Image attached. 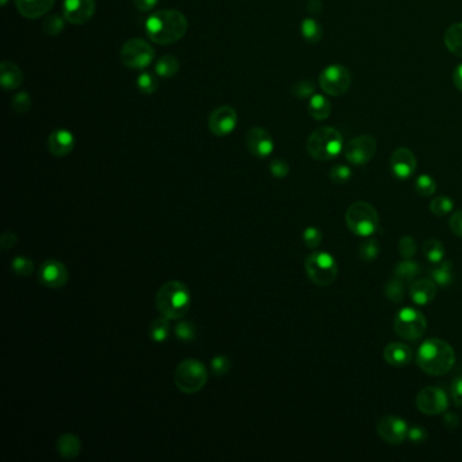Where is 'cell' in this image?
Segmentation results:
<instances>
[{
  "label": "cell",
  "mask_w": 462,
  "mask_h": 462,
  "mask_svg": "<svg viewBox=\"0 0 462 462\" xmlns=\"http://www.w3.org/2000/svg\"><path fill=\"white\" fill-rule=\"evenodd\" d=\"M423 254L431 263H439L443 260L445 247L437 239H429L423 244Z\"/></svg>",
  "instance_id": "d6a6232c"
},
{
  "label": "cell",
  "mask_w": 462,
  "mask_h": 462,
  "mask_svg": "<svg viewBox=\"0 0 462 462\" xmlns=\"http://www.w3.org/2000/svg\"><path fill=\"white\" fill-rule=\"evenodd\" d=\"M308 10H309L311 13H319V11L322 10V3H320V0H311V1L308 3Z\"/></svg>",
  "instance_id": "9f6ffc18"
},
{
  "label": "cell",
  "mask_w": 462,
  "mask_h": 462,
  "mask_svg": "<svg viewBox=\"0 0 462 462\" xmlns=\"http://www.w3.org/2000/svg\"><path fill=\"white\" fill-rule=\"evenodd\" d=\"M445 45L454 53L462 57V22L452 24L445 33Z\"/></svg>",
  "instance_id": "83f0119b"
},
{
  "label": "cell",
  "mask_w": 462,
  "mask_h": 462,
  "mask_svg": "<svg viewBox=\"0 0 462 462\" xmlns=\"http://www.w3.org/2000/svg\"><path fill=\"white\" fill-rule=\"evenodd\" d=\"M416 407L426 415H438L447 410L449 397L438 387H426L416 396Z\"/></svg>",
  "instance_id": "8fae6325"
},
{
  "label": "cell",
  "mask_w": 462,
  "mask_h": 462,
  "mask_svg": "<svg viewBox=\"0 0 462 462\" xmlns=\"http://www.w3.org/2000/svg\"><path fill=\"white\" fill-rule=\"evenodd\" d=\"M346 223L348 230L354 234L368 237L378 228V214L369 202L358 201L347 209Z\"/></svg>",
  "instance_id": "8992f818"
},
{
  "label": "cell",
  "mask_w": 462,
  "mask_h": 462,
  "mask_svg": "<svg viewBox=\"0 0 462 462\" xmlns=\"http://www.w3.org/2000/svg\"><path fill=\"white\" fill-rule=\"evenodd\" d=\"M352 177V171L348 165L345 164H336L329 171V179L336 185L347 184Z\"/></svg>",
  "instance_id": "ab89813d"
},
{
  "label": "cell",
  "mask_w": 462,
  "mask_h": 462,
  "mask_svg": "<svg viewBox=\"0 0 462 462\" xmlns=\"http://www.w3.org/2000/svg\"><path fill=\"white\" fill-rule=\"evenodd\" d=\"M210 365H211V371H213L214 375L224 377L231 370V359L225 355H216L211 359Z\"/></svg>",
  "instance_id": "b9f144b4"
},
{
  "label": "cell",
  "mask_w": 462,
  "mask_h": 462,
  "mask_svg": "<svg viewBox=\"0 0 462 462\" xmlns=\"http://www.w3.org/2000/svg\"><path fill=\"white\" fill-rule=\"evenodd\" d=\"M11 269L20 277H30L34 271V262L27 256H15L11 260Z\"/></svg>",
  "instance_id": "e575fe53"
},
{
  "label": "cell",
  "mask_w": 462,
  "mask_h": 462,
  "mask_svg": "<svg viewBox=\"0 0 462 462\" xmlns=\"http://www.w3.org/2000/svg\"><path fill=\"white\" fill-rule=\"evenodd\" d=\"M453 82H454V86L462 91V64H460L457 67V70H454V75H453Z\"/></svg>",
  "instance_id": "11a10c76"
},
{
  "label": "cell",
  "mask_w": 462,
  "mask_h": 462,
  "mask_svg": "<svg viewBox=\"0 0 462 462\" xmlns=\"http://www.w3.org/2000/svg\"><path fill=\"white\" fill-rule=\"evenodd\" d=\"M417 162L408 148H397L391 156V170L398 179H408L415 174Z\"/></svg>",
  "instance_id": "ac0fdd59"
},
{
  "label": "cell",
  "mask_w": 462,
  "mask_h": 462,
  "mask_svg": "<svg viewBox=\"0 0 462 462\" xmlns=\"http://www.w3.org/2000/svg\"><path fill=\"white\" fill-rule=\"evenodd\" d=\"M408 424L398 416H384L377 424L378 435L389 445H401L408 438Z\"/></svg>",
  "instance_id": "9a60e30c"
},
{
  "label": "cell",
  "mask_w": 462,
  "mask_h": 462,
  "mask_svg": "<svg viewBox=\"0 0 462 462\" xmlns=\"http://www.w3.org/2000/svg\"><path fill=\"white\" fill-rule=\"evenodd\" d=\"M171 320L165 316L156 318L152 323L149 324V338L155 343H164L171 332Z\"/></svg>",
  "instance_id": "484cf974"
},
{
  "label": "cell",
  "mask_w": 462,
  "mask_h": 462,
  "mask_svg": "<svg viewBox=\"0 0 462 462\" xmlns=\"http://www.w3.org/2000/svg\"><path fill=\"white\" fill-rule=\"evenodd\" d=\"M412 350L403 342H392L384 348V359L394 368H404L412 361Z\"/></svg>",
  "instance_id": "44dd1931"
},
{
  "label": "cell",
  "mask_w": 462,
  "mask_h": 462,
  "mask_svg": "<svg viewBox=\"0 0 462 462\" xmlns=\"http://www.w3.org/2000/svg\"><path fill=\"white\" fill-rule=\"evenodd\" d=\"M188 22L178 10H159L148 17L145 33L158 45H171L185 37Z\"/></svg>",
  "instance_id": "6da1fadb"
},
{
  "label": "cell",
  "mask_w": 462,
  "mask_h": 462,
  "mask_svg": "<svg viewBox=\"0 0 462 462\" xmlns=\"http://www.w3.org/2000/svg\"><path fill=\"white\" fill-rule=\"evenodd\" d=\"M56 0H15L17 10L27 20H38L49 13Z\"/></svg>",
  "instance_id": "7402d4cb"
},
{
  "label": "cell",
  "mask_w": 462,
  "mask_h": 462,
  "mask_svg": "<svg viewBox=\"0 0 462 462\" xmlns=\"http://www.w3.org/2000/svg\"><path fill=\"white\" fill-rule=\"evenodd\" d=\"M319 83L324 93L339 96L347 93L351 84V73L341 64H332L324 68L319 76Z\"/></svg>",
  "instance_id": "30bf717a"
},
{
  "label": "cell",
  "mask_w": 462,
  "mask_h": 462,
  "mask_svg": "<svg viewBox=\"0 0 462 462\" xmlns=\"http://www.w3.org/2000/svg\"><path fill=\"white\" fill-rule=\"evenodd\" d=\"M332 105L331 102L320 94H315L311 96L308 103V113L316 121H323L331 116Z\"/></svg>",
  "instance_id": "d4e9b609"
},
{
  "label": "cell",
  "mask_w": 462,
  "mask_h": 462,
  "mask_svg": "<svg viewBox=\"0 0 462 462\" xmlns=\"http://www.w3.org/2000/svg\"><path fill=\"white\" fill-rule=\"evenodd\" d=\"M56 450L60 457L66 460H73L79 457L82 452V440L75 434H63L56 440Z\"/></svg>",
  "instance_id": "cb8c5ba5"
},
{
  "label": "cell",
  "mask_w": 462,
  "mask_h": 462,
  "mask_svg": "<svg viewBox=\"0 0 462 462\" xmlns=\"http://www.w3.org/2000/svg\"><path fill=\"white\" fill-rule=\"evenodd\" d=\"M174 382L178 391L185 394H195L207 385L208 370L201 361L187 358L175 368Z\"/></svg>",
  "instance_id": "5b68a950"
},
{
  "label": "cell",
  "mask_w": 462,
  "mask_h": 462,
  "mask_svg": "<svg viewBox=\"0 0 462 462\" xmlns=\"http://www.w3.org/2000/svg\"><path fill=\"white\" fill-rule=\"evenodd\" d=\"M419 273H420V264L411 259H404L403 262L397 263V266L394 267V277L400 278L405 283L412 282Z\"/></svg>",
  "instance_id": "f546056e"
},
{
  "label": "cell",
  "mask_w": 462,
  "mask_h": 462,
  "mask_svg": "<svg viewBox=\"0 0 462 462\" xmlns=\"http://www.w3.org/2000/svg\"><path fill=\"white\" fill-rule=\"evenodd\" d=\"M443 423H445V426H446L447 430L453 431V430H456V429L459 427V424H460V417L456 415V414H453V412H447V414L445 415V417H443Z\"/></svg>",
  "instance_id": "db71d44e"
},
{
  "label": "cell",
  "mask_w": 462,
  "mask_h": 462,
  "mask_svg": "<svg viewBox=\"0 0 462 462\" xmlns=\"http://www.w3.org/2000/svg\"><path fill=\"white\" fill-rule=\"evenodd\" d=\"M11 107L13 110L17 113V114H24L30 110L31 107V96L27 93H18L14 98H13V102H11Z\"/></svg>",
  "instance_id": "7bdbcfd3"
},
{
  "label": "cell",
  "mask_w": 462,
  "mask_h": 462,
  "mask_svg": "<svg viewBox=\"0 0 462 462\" xmlns=\"http://www.w3.org/2000/svg\"><path fill=\"white\" fill-rule=\"evenodd\" d=\"M175 335L182 342H193L195 339V325L191 322H179L175 325Z\"/></svg>",
  "instance_id": "60d3db41"
},
{
  "label": "cell",
  "mask_w": 462,
  "mask_h": 462,
  "mask_svg": "<svg viewBox=\"0 0 462 462\" xmlns=\"http://www.w3.org/2000/svg\"><path fill=\"white\" fill-rule=\"evenodd\" d=\"M308 278L318 286H329L338 277V264L328 253H313L305 259Z\"/></svg>",
  "instance_id": "52a82bcc"
},
{
  "label": "cell",
  "mask_w": 462,
  "mask_h": 462,
  "mask_svg": "<svg viewBox=\"0 0 462 462\" xmlns=\"http://www.w3.org/2000/svg\"><path fill=\"white\" fill-rule=\"evenodd\" d=\"M270 172L274 178H278V179H283L288 177L289 171H290V167L286 161L283 159H274L273 162L270 163Z\"/></svg>",
  "instance_id": "7dc6e473"
},
{
  "label": "cell",
  "mask_w": 462,
  "mask_h": 462,
  "mask_svg": "<svg viewBox=\"0 0 462 462\" xmlns=\"http://www.w3.org/2000/svg\"><path fill=\"white\" fill-rule=\"evenodd\" d=\"M301 34L309 44H318L323 37V29L313 18H305L301 22Z\"/></svg>",
  "instance_id": "4dcf8cb0"
},
{
  "label": "cell",
  "mask_w": 462,
  "mask_h": 462,
  "mask_svg": "<svg viewBox=\"0 0 462 462\" xmlns=\"http://www.w3.org/2000/svg\"><path fill=\"white\" fill-rule=\"evenodd\" d=\"M343 149V136L341 132L331 126H322L316 129L308 139V154L320 162L335 159Z\"/></svg>",
  "instance_id": "277c9868"
},
{
  "label": "cell",
  "mask_w": 462,
  "mask_h": 462,
  "mask_svg": "<svg viewBox=\"0 0 462 462\" xmlns=\"http://www.w3.org/2000/svg\"><path fill=\"white\" fill-rule=\"evenodd\" d=\"M17 243H18V236L14 232H4L0 236V246L3 250H11L17 246Z\"/></svg>",
  "instance_id": "681fc988"
},
{
  "label": "cell",
  "mask_w": 462,
  "mask_h": 462,
  "mask_svg": "<svg viewBox=\"0 0 462 462\" xmlns=\"http://www.w3.org/2000/svg\"><path fill=\"white\" fill-rule=\"evenodd\" d=\"M453 208H454L453 200L446 195H439L437 198H434L430 204V210L435 216H446L453 210Z\"/></svg>",
  "instance_id": "f35d334b"
},
{
  "label": "cell",
  "mask_w": 462,
  "mask_h": 462,
  "mask_svg": "<svg viewBox=\"0 0 462 462\" xmlns=\"http://www.w3.org/2000/svg\"><path fill=\"white\" fill-rule=\"evenodd\" d=\"M377 152V141L369 135L358 136L345 147V156L354 165H365L374 158Z\"/></svg>",
  "instance_id": "7c38bea8"
},
{
  "label": "cell",
  "mask_w": 462,
  "mask_h": 462,
  "mask_svg": "<svg viewBox=\"0 0 462 462\" xmlns=\"http://www.w3.org/2000/svg\"><path fill=\"white\" fill-rule=\"evenodd\" d=\"M302 241L308 248H318L323 241V234L315 227H309L302 232Z\"/></svg>",
  "instance_id": "ee69618b"
},
{
  "label": "cell",
  "mask_w": 462,
  "mask_h": 462,
  "mask_svg": "<svg viewBox=\"0 0 462 462\" xmlns=\"http://www.w3.org/2000/svg\"><path fill=\"white\" fill-rule=\"evenodd\" d=\"M313 91H315V84L311 80H300L292 89V93L299 99L312 96Z\"/></svg>",
  "instance_id": "bcb514c9"
},
{
  "label": "cell",
  "mask_w": 462,
  "mask_h": 462,
  "mask_svg": "<svg viewBox=\"0 0 462 462\" xmlns=\"http://www.w3.org/2000/svg\"><path fill=\"white\" fill-rule=\"evenodd\" d=\"M358 254H359V258L364 262H373V260H375L378 258V255H380L378 241L375 239H369V240L364 241L359 246Z\"/></svg>",
  "instance_id": "8d00e7d4"
},
{
  "label": "cell",
  "mask_w": 462,
  "mask_h": 462,
  "mask_svg": "<svg viewBox=\"0 0 462 462\" xmlns=\"http://www.w3.org/2000/svg\"><path fill=\"white\" fill-rule=\"evenodd\" d=\"M430 274L438 286L447 288L453 282V263L450 260H445L437 267H433Z\"/></svg>",
  "instance_id": "f1b7e54d"
},
{
  "label": "cell",
  "mask_w": 462,
  "mask_h": 462,
  "mask_svg": "<svg viewBox=\"0 0 462 462\" xmlns=\"http://www.w3.org/2000/svg\"><path fill=\"white\" fill-rule=\"evenodd\" d=\"M419 368L424 373L439 377L447 374L456 364V354L453 347L442 339H429L423 342L416 355Z\"/></svg>",
  "instance_id": "7a4b0ae2"
},
{
  "label": "cell",
  "mask_w": 462,
  "mask_h": 462,
  "mask_svg": "<svg viewBox=\"0 0 462 462\" xmlns=\"http://www.w3.org/2000/svg\"><path fill=\"white\" fill-rule=\"evenodd\" d=\"M438 293V285L434 279L422 278L412 282L410 288V297L416 305H427L435 299Z\"/></svg>",
  "instance_id": "ffe728a7"
},
{
  "label": "cell",
  "mask_w": 462,
  "mask_h": 462,
  "mask_svg": "<svg viewBox=\"0 0 462 462\" xmlns=\"http://www.w3.org/2000/svg\"><path fill=\"white\" fill-rule=\"evenodd\" d=\"M449 227L454 234H457L462 239V210H459L452 214V217L449 220Z\"/></svg>",
  "instance_id": "816d5d0a"
},
{
  "label": "cell",
  "mask_w": 462,
  "mask_h": 462,
  "mask_svg": "<svg viewBox=\"0 0 462 462\" xmlns=\"http://www.w3.org/2000/svg\"><path fill=\"white\" fill-rule=\"evenodd\" d=\"M132 1H133L135 7L139 11H141V13H148V11H152L156 7V4H158L159 0H132Z\"/></svg>",
  "instance_id": "f5cc1de1"
},
{
  "label": "cell",
  "mask_w": 462,
  "mask_h": 462,
  "mask_svg": "<svg viewBox=\"0 0 462 462\" xmlns=\"http://www.w3.org/2000/svg\"><path fill=\"white\" fill-rule=\"evenodd\" d=\"M450 397L456 407H462V375H459L453 380L450 387Z\"/></svg>",
  "instance_id": "c3c4849f"
},
{
  "label": "cell",
  "mask_w": 462,
  "mask_h": 462,
  "mask_svg": "<svg viewBox=\"0 0 462 462\" xmlns=\"http://www.w3.org/2000/svg\"><path fill=\"white\" fill-rule=\"evenodd\" d=\"M393 327L400 338L405 341H417L427 329V320L422 312L414 308H403L394 316Z\"/></svg>",
  "instance_id": "9c48e42d"
},
{
  "label": "cell",
  "mask_w": 462,
  "mask_h": 462,
  "mask_svg": "<svg viewBox=\"0 0 462 462\" xmlns=\"http://www.w3.org/2000/svg\"><path fill=\"white\" fill-rule=\"evenodd\" d=\"M38 279L49 289H61L68 283L70 273L63 262L57 259H47L40 266Z\"/></svg>",
  "instance_id": "5bb4252c"
},
{
  "label": "cell",
  "mask_w": 462,
  "mask_h": 462,
  "mask_svg": "<svg viewBox=\"0 0 462 462\" xmlns=\"http://www.w3.org/2000/svg\"><path fill=\"white\" fill-rule=\"evenodd\" d=\"M76 140L68 129H56L49 135L47 149L56 158H66L75 149Z\"/></svg>",
  "instance_id": "d6986e66"
},
{
  "label": "cell",
  "mask_w": 462,
  "mask_h": 462,
  "mask_svg": "<svg viewBox=\"0 0 462 462\" xmlns=\"http://www.w3.org/2000/svg\"><path fill=\"white\" fill-rule=\"evenodd\" d=\"M24 83V72L13 61H3L0 66V84L4 90H17Z\"/></svg>",
  "instance_id": "603a6c76"
},
{
  "label": "cell",
  "mask_w": 462,
  "mask_h": 462,
  "mask_svg": "<svg viewBox=\"0 0 462 462\" xmlns=\"http://www.w3.org/2000/svg\"><path fill=\"white\" fill-rule=\"evenodd\" d=\"M415 190L416 193L419 195H422V197H430V195H433L435 193L437 184H435V181L430 175L423 174V175L417 177V179H416Z\"/></svg>",
  "instance_id": "74e56055"
},
{
  "label": "cell",
  "mask_w": 462,
  "mask_h": 462,
  "mask_svg": "<svg viewBox=\"0 0 462 462\" xmlns=\"http://www.w3.org/2000/svg\"><path fill=\"white\" fill-rule=\"evenodd\" d=\"M181 68L179 60L175 56L171 54H165L161 57L155 66V72L159 77L163 79H171L174 77Z\"/></svg>",
  "instance_id": "4316f807"
},
{
  "label": "cell",
  "mask_w": 462,
  "mask_h": 462,
  "mask_svg": "<svg viewBox=\"0 0 462 462\" xmlns=\"http://www.w3.org/2000/svg\"><path fill=\"white\" fill-rule=\"evenodd\" d=\"M398 253L404 259H412L416 254L415 239L410 234H405L398 241Z\"/></svg>",
  "instance_id": "f6af8a7d"
},
{
  "label": "cell",
  "mask_w": 462,
  "mask_h": 462,
  "mask_svg": "<svg viewBox=\"0 0 462 462\" xmlns=\"http://www.w3.org/2000/svg\"><path fill=\"white\" fill-rule=\"evenodd\" d=\"M64 26H66V18L54 14V15H49L45 18L43 29L47 36L54 37V36H59L64 30Z\"/></svg>",
  "instance_id": "d590c367"
},
{
  "label": "cell",
  "mask_w": 462,
  "mask_h": 462,
  "mask_svg": "<svg viewBox=\"0 0 462 462\" xmlns=\"http://www.w3.org/2000/svg\"><path fill=\"white\" fill-rule=\"evenodd\" d=\"M191 306V293L184 282L172 279L163 283L156 293V308L162 316L172 320L184 319Z\"/></svg>",
  "instance_id": "3957f363"
},
{
  "label": "cell",
  "mask_w": 462,
  "mask_h": 462,
  "mask_svg": "<svg viewBox=\"0 0 462 462\" xmlns=\"http://www.w3.org/2000/svg\"><path fill=\"white\" fill-rule=\"evenodd\" d=\"M95 0H64L63 17L70 24H87L95 14Z\"/></svg>",
  "instance_id": "e0dca14e"
},
{
  "label": "cell",
  "mask_w": 462,
  "mask_h": 462,
  "mask_svg": "<svg viewBox=\"0 0 462 462\" xmlns=\"http://www.w3.org/2000/svg\"><path fill=\"white\" fill-rule=\"evenodd\" d=\"M137 89L140 90V93L145 94V95L155 94L159 89V79L156 77L155 73L142 72L137 77Z\"/></svg>",
  "instance_id": "836d02e7"
},
{
  "label": "cell",
  "mask_w": 462,
  "mask_h": 462,
  "mask_svg": "<svg viewBox=\"0 0 462 462\" xmlns=\"http://www.w3.org/2000/svg\"><path fill=\"white\" fill-rule=\"evenodd\" d=\"M384 293H385L387 299L391 301V302H394V304L401 302V301L404 300V297H405V282L401 281L400 278H391L385 283Z\"/></svg>",
  "instance_id": "1f68e13d"
},
{
  "label": "cell",
  "mask_w": 462,
  "mask_h": 462,
  "mask_svg": "<svg viewBox=\"0 0 462 462\" xmlns=\"http://www.w3.org/2000/svg\"><path fill=\"white\" fill-rule=\"evenodd\" d=\"M239 117L232 106H220L211 112L209 117L208 128L211 135L217 137L230 136L236 129Z\"/></svg>",
  "instance_id": "4fadbf2b"
},
{
  "label": "cell",
  "mask_w": 462,
  "mask_h": 462,
  "mask_svg": "<svg viewBox=\"0 0 462 462\" xmlns=\"http://www.w3.org/2000/svg\"><path fill=\"white\" fill-rule=\"evenodd\" d=\"M246 145L248 152L256 159H266L274 151V140L264 128L260 126H255L248 131Z\"/></svg>",
  "instance_id": "2e32d148"
},
{
  "label": "cell",
  "mask_w": 462,
  "mask_h": 462,
  "mask_svg": "<svg viewBox=\"0 0 462 462\" xmlns=\"http://www.w3.org/2000/svg\"><path fill=\"white\" fill-rule=\"evenodd\" d=\"M0 1H1V6H3V7H4V6L8 3V0H0Z\"/></svg>",
  "instance_id": "6f0895ef"
},
{
  "label": "cell",
  "mask_w": 462,
  "mask_h": 462,
  "mask_svg": "<svg viewBox=\"0 0 462 462\" xmlns=\"http://www.w3.org/2000/svg\"><path fill=\"white\" fill-rule=\"evenodd\" d=\"M119 59L131 70H145L155 59V49L141 38H132L121 47Z\"/></svg>",
  "instance_id": "ba28073f"
},
{
  "label": "cell",
  "mask_w": 462,
  "mask_h": 462,
  "mask_svg": "<svg viewBox=\"0 0 462 462\" xmlns=\"http://www.w3.org/2000/svg\"><path fill=\"white\" fill-rule=\"evenodd\" d=\"M429 437L427 431L423 429V427H419V426H415V427H411L408 430V439L412 442V443H416V445H420L423 443L426 439Z\"/></svg>",
  "instance_id": "f907efd6"
}]
</instances>
